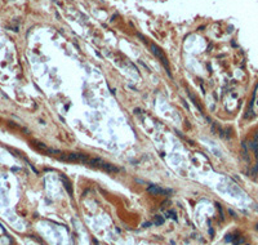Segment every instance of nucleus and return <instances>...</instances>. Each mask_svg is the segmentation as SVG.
Segmentation results:
<instances>
[{
    "instance_id": "obj_2",
    "label": "nucleus",
    "mask_w": 258,
    "mask_h": 245,
    "mask_svg": "<svg viewBox=\"0 0 258 245\" xmlns=\"http://www.w3.org/2000/svg\"><path fill=\"white\" fill-rule=\"evenodd\" d=\"M57 159L64 160V161H70V163H81V164H87L89 156H87L84 154H80V152H62L61 151Z\"/></svg>"
},
{
    "instance_id": "obj_5",
    "label": "nucleus",
    "mask_w": 258,
    "mask_h": 245,
    "mask_svg": "<svg viewBox=\"0 0 258 245\" xmlns=\"http://www.w3.org/2000/svg\"><path fill=\"white\" fill-rule=\"evenodd\" d=\"M163 222H164V219L161 218V216H158V217H156V219H155V223H156V224H161Z\"/></svg>"
},
{
    "instance_id": "obj_1",
    "label": "nucleus",
    "mask_w": 258,
    "mask_h": 245,
    "mask_svg": "<svg viewBox=\"0 0 258 245\" xmlns=\"http://www.w3.org/2000/svg\"><path fill=\"white\" fill-rule=\"evenodd\" d=\"M85 165L92 167V168L102 169V170L107 172V173H117L119 170H120V169L116 168L115 165H112V164H110V163L105 161V160H102V159H98V158H89Z\"/></svg>"
},
{
    "instance_id": "obj_3",
    "label": "nucleus",
    "mask_w": 258,
    "mask_h": 245,
    "mask_svg": "<svg viewBox=\"0 0 258 245\" xmlns=\"http://www.w3.org/2000/svg\"><path fill=\"white\" fill-rule=\"evenodd\" d=\"M151 49H152V53L160 59L161 63L164 65V67H165V70H167L168 75H169V76H172V75H171V71H169V62H168V58L165 57V54L163 53V52L160 51V48H158V47L155 45V44H151Z\"/></svg>"
},
{
    "instance_id": "obj_6",
    "label": "nucleus",
    "mask_w": 258,
    "mask_h": 245,
    "mask_svg": "<svg viewBox=\"0 0 258 245\" xmlns=\"http://www.w3.org/2000/svg\"><path fill=\"white\" fill-rule=\"evenodd\" d=\"M167 214H168V217H173V218L175 219V213H174L173 210H172V212H168V213H167Z\"/></svg>"
},
{
    "instance_id": "obj_4",
    "label": "nucleus",
    "mask_w": 258,
    "mask_h": 245,
    "mask_svg": "<svg viewBox=\"0 0 258 245\" xmlns=\"http://www.w3.org/2000/svg\"><path fill=\"white\" fill-rule=\"evenodd\" d=\"M147 191L151 193V195H165V193H169L171 191L169 190H164V188H161L159 186H155V185H151L147 187Z\"/></svg>"
}]
</instances>
